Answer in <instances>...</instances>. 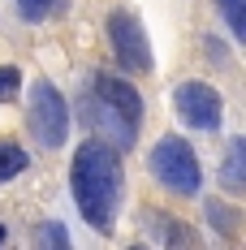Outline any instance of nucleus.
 <instances>
[{
  "label": "nucleus",
  "mask_w": 246,
  "mask_h": 250,
  "mask_svg": "<svg viewBox=\"0 0 246 250\" xmlns=\"http://www.w3.org/2000/svg\"><path fill=\"white\" fill-rule=\"evenodd\" d=\"M69 190H74V203L82 211V220L99 233L112 229V216H117V203H121V160L112 143H82L74 155V168H69Z\"/></svg>",
  "instance_id": "f257e3e1"
},
{
  "label": "nucleus",
  "mask_w": 246,
  "mask_h": 250,
  "mask_svg": "<svg viewBox=\"0 0 246 250\" xmlns=\"http://www.w3.org/2000/svg\"><path fill=\"white\" fill-rule=\"evenodd\" d=\"M151 173H156V181H160L164 190H173V194H199V181H203L199 155L190 151L186 138H173V134L151 147Z\"/></svg>",
  "instance_id": "f03ea898"
},
{
  "label": "nucleus",
  "mask_w": 246,
  "mask_h": 250,
  "mask_svg": "<svg viewBox=\"0 0 246 250\" xmlns=\"http://www.w3.org/2000/svg\"><path fill=\"white\" fill-rule=\"evenodd\" d=\"M30 134L39 138V147H61L69 134V108L52 82H35L30 91Z\"/></svg>",
  "instance_id": "7ed1b4c3"
},
{
  "label": "nucleus",
  "mask_w": 246,
  "mask_h": 250,
  "mask_svg": "<svg viewBox=\"0 0 246 250\" xmlns=\"http://www.w3.org/2000/svg\"><path fill=\"white\" fill-rule=\"evenodd\" d=\"M108 39H112V52H117V61H121L130 74H143V69H151L147 35H143V26H138V18H134V13L117 9V13L108 18Z\"/></svg>",
  "instance_id": "20e7f679"
},
{
  "label": "nucleus",
  "mask_w": 246,
  "mask_h": 250,
  "mask_svg": "<svg viewBox=\"0 0 246 250\" xmlns=\"http://www.w3.org/2000/svg\"><path fill=\"white\" fill-rule=\"evenodd\" d=\"M173 108H177V117L190 125V129H216L221 117H224L221 95H216L212 86H203V82L177 86V91H173Z\"/></svg>",
  "instance_id": "39448f33"
},
{
  "label": "nucleus",
  "mask_w": 246,
  "mask_h": 250,
  "mask_svg": "<svg viewBox=\"0 0 246 250\" xmlns=\"http://www.w3.org/2000/svg\"><path fill=\"white\" fill-rule=\"evenodd\" d=\"M221 186L229 194H246V138H229L221 160Z\"/></svg>",
  "instance_id": "423d86ee"
},
{
  "label": "nucleus",
  "mask_w": 246,
  "mask_h": 250,
  "mask_svg": "<svg viewBox=\"0 0 246 250\" xmlns=\"http://www.w3.org/2000/svg\"><path fill=\"white\" fill-rule=\"evenodd\" d=\"M207 225L216 229L221 237H238V229H242V220H238V211L233 207H224V203H216V199H207Z\"/></svg>",
  "instance_id": "0eeeda50"
},
{
  "label": "nucleus",
  "mask_w": 246,
  "mask_h": 250,
  "mask_svg": "<svg viewBox=\"0 0 246 250\" xmlns=\"http://www.w3.org/2000/svg\"><path fill=\"white\" fill-rule=\"evenodd\" d=\"M216 9L229 22V30L238 35V43H246V0H216Z\"/></svg>",
  "instance_id": "6e6552de"
},
{
  "label": "nucleus",
  "mask_w": 246,
  "mask_h": 250,
  "mask_svg": "<svg viewBox=\"0 0 246 250\" xmlns=\"http://www.w3.org/2000/svg\"><path fill=\"white\" fill-rule=\"evenodd\" d=\"M26 168V151L13 147V143H0V181H9V177H18Z\"/></svg>",
  "instance_id": "1a4fd4ad"
},
{
  "label": "nucleus",
  "mask_w": 246,
  "mask_h": 250,
  "mask_svg": "<svg viewBox=\"0 0 246 250\" xmlns=\"http://www.w3.org/2000/svg\"><path fill=\"white\" fill-rule=\"evenodd\" d=\"M56 4H65V0H18V13H22V22H44L56 13Z\"/></svg>",
  "instance_id": "9d476101"
},
{
  "label": "nucleus",
  "mask_w": 246,
  "mask_h": 250,
  "mask_svg": "<svg viewBox=\"0 0 246 250\" xmlns=\"http://www.w3.org/2000/svg\"><path fill=\"white\" fill-rule=\"evenodd\" d=\"M18 91H22V74H18V69H9V65H0V104L13 100Z\"/></svg>",
  "instance_id": "9b49d317"
},
{
  "label": "nucleus",
  "mask_w": 246,
  "mask_h": 250,
  "mask_svg": "<svg viewBox=\"0 0 246 250\" xmlns=\"http://www.w3.org/2000/svg\"><path fill=\"white\" fill-rule=\"evenodd\" d=\"M39 242H44V246H65L69 237H65V229H61V225H44V229H39Z\"/></svg>",
  "instance_id": "f8f14e48"
},
{
  "label": "nucleus",
  "mask_w": 246,
  "mask_h": 250,
  "mask_svg": "<svg viewBox=\"0 0 246 250\" xmlns=\"http://www.w3.org/2000/svg\"><path fill=\"white\" fill-rule=\"evenodd\" d=\"M203 43H207V56H212V61H224V48H221V39H216V35H207Z\"/></svg>",
  "instance_id": "ddd939ff"
},
{
  "label": "nucleus",
  "mask_w": 246,
  "mask_h": 250,
  "mask_svg": "<svg viewBox=\"0 0 246 250\" xmlns=\"http://www.w3.org/2000/svg\"><path fill=\"white\" fill-rule=\"evenodd\" d=\"M0 242H4V225H0Z\"/></svg>",
  "instance_id": "4468645a"
}]
</instances>
